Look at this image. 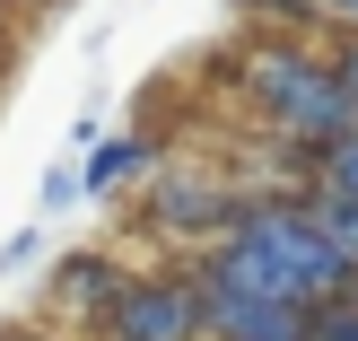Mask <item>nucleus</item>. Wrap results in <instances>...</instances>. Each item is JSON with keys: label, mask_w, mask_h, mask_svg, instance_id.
Returning <instances> with one entry per match:
<instances>
[{"label": "nucleus", "mask_w": 358, "mask_h": 341, "mask_svg": "<svg viewBox=\"0 0 358 341\" xmlns=\"http://www.w3.org/2000/svg\"><path fill=\"white\" fill-rule=\"evenodd\" d=\"M0 44H9V9H0Z\"/></svg>", "instance_id": "13"}, {"label": "nucleus", "mask_w": 358, "mask_h": 341, "mask_svg": "<svg viewBox=\"0 0 358 341\" xmlns=\"http://www.w3.org/2000/svg\"><path fill=\"white\" fill-rule=\"evenodd\" d=\"M306 193H332V202H358V132L350 140H332L324 158H315V184Z\"/></svg>", "instance_id": "7"}, {"label": "nucleus", "mask_w": 358, "mask_h": 341, "mask_svg": "<svg viewBox=\"0 0 358 341\" xmlns=\"http://www.w3.org/2000/svg\"><path fill=\"white\" fill-rule=\"evenodd\" d=\"M131 272H140V263L105 254V245H79V254H62V263H52V280L35 289V315H44L52 333H70V341H96Z\"/></svg>", "instance_id": "5"}, {"label": "nucleus", "mask_w": 358, "mask_h": 341, "mask_svg": "<svg viewBox=\"0 0 358 341\" xmlns=\"http://www.w3.org/2000/svg\"><path fill=\"white\" fill-rule=\"evenodd\" d=\"M131 202H140L149 245H166L175 263H192V254H210V245L236 228V210L254 202V193H245V175L219 167V158H157Z\"/></svg>", "instance_id": "3"}, {"label": "nucleus", "mask_w": 358, "mask_h": 341, "mask_svg": "<svg viewBox=\"0 0 358 341\" xmlns=\"http://www.w3.org/2000/svg\"><path fill=\"white\" fill-rule=\"evenodd\" d=\"M245 105L262 114V132L297 158H324L332 140L358 132V105H350V79L332 62L324 35H262L245 53Z\"/></svg>", "instance_id": "2"}, {"label": "nucleus", "mask_w": 358, "mask_h": 341, "mask_svg": "<svg viewBox=\"0 0 358 341\" xmlns=\"http://www.w3.org/2000/svg\"><path fill=\"white\" fill-rule=\"evenodd\" d=\"M332 62H341V79H350V105H358V35H341V44H332Z\"/></svg>", "instance_id": "12"}, {"label": "nucleus", "mask_w": 358, "mask_h": 341, "mask_svg": "<svg viewBox=\"0 0 358 341\" xmlns=\"http://www.w3.org/2000/svg\"><path fill=\"white\" fill-rule=\"evenodd\" d=\"M0 341H70V333H52L44 315H27V324H0Z\"/></svg>", "instance_id": "11"}, {"label": "nucleus", "mask_w": 358, "mask_h": 341, "mask_svg": "<svg viewBox=\"0 0 358 341\" xmlns=\"http://www.w3.org/2000/svg\"><path fill=\"white\" fill-rule=\"evenodd\" d=\"M35 202H44V210H35V219H52V210H70V202H79V167H52Z\"/></svg>", "instance_id": "9"}, {"label": "nucleus", "mask_w": 358, "mask_h": 341, "mask_svg": "<svg viewBox=\"0 0 358 341\" xmlns=\"http://www.w3.org/2000/svg\"><path fill=\"white\" fill-rule=\"evenodd\" d=\"M96 341H201V280H192V263H175V254L140 263Z\"/></svg>", "instance_id": "4"}, {"label": "nucleus", "mask_w": 358, "mask_h": 341, "mask_svg": "<svg viewBox=\"0 0 358 341\" xmlns=\"http://www.w3.org/2000/svg\"><path fill=\"white\" fill-rule=\"evenodd\" d=\"M306 341H358V298H332V307H315Z\"/></svg>", "instance_id": "8"}, {"label": "nucleus", "mask_w": 358, "mask_h": 341, "mask_svg": "<svg viewBox=\"0 0 358 341\" xmlns=\"http://www.w3.org/2000/svg\"><path fill=\"white\" fill-rule=\"evenodd\" d=\"M157 158H166V149H157L149 132H105V140H87V158H79V193H87V202H122V193L149 184Z\"/></svg>", "instance_id": "6"}, {"label": "nucleus", "mask_w": 358, "mask_h": 341, "mask_svg": "<svg viewBox=\"0 0 358 341\" xmlns=\"http://www.w3.org/2000/svg\"><path fill=\"white\" fill-rule=\"evenodd\" d=\"M27 263H44V228H27V237L0 245V272H27Z\"/></svg>", "instance_id": "10"}, {"label": "nucleus", "mask_w": 358, "mask_h": 341, "mask_svg": "<svg viewBox=\"0 0 358 341\" xmlns=\"http://www.w3.org/2000/svg\"><path fill=\"white\" fill-rule=\"evenodd\" d=\"M192 272L219 280V289H245V298H280V307H332V298H358V272L350 254L332 245V228L315 219L306 193H262V202L236 210L210 254H192Z\"/></svg>", "instance_id": "1"}]
</instances>
